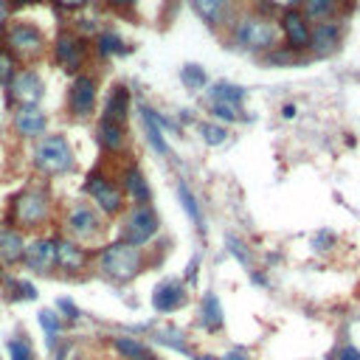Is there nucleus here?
<instances>
[{
	"label": "nucleus",
	"mask_w": 360,
	"mask_h": 360,
	"mask_svg": "<svg viewBox=\"0 0 360 360\" xmlns=\"http://www.w3.org/2000/svg\"><path fill=\"white\" fill-rule=\"evenodd\" d=\"M141 267H144L141 248H133L127 243H113V245L102 248V254H99V270L113 282L135 279L141 273Z\"/></svg>",
	"instance_id": "obj_1"
},
{
	"label": "nucleus",
	"mask_w": 360,
	"mask_h": 360,
	"mask_svg": "<svg viewBox=\"0 0 360 360\" xmlns=\"http://www.w3.org/2000/svg\"><path fill=\"white\" fill-rule=\"evenodd\" d=\"M34 166L45 175H65L74 169V149L65 135H45L34 146Z\"/></svg>",
	"instance_id": "obj_2"
},
{
	"label": "nucleus",
	"mask_w": 360,
	"mask_h": 360,
	"mask_svg": "<svg viewBox=\"0 0 360 360\" xmlns=\"http://www.w3.org/2000/svg\"><path fill=\"white\" fill-rule=\"evenodd\" d=\"M48 212H51V200L43 189H25L23 194L14 197V205H12V220L20 225V228H37L48 220Z\"/></svg>",
	"instance_id": "obj_3"
},
{
	"label": "nucleus",
	"mask_w": 360,
	"mask_h": 360,
	"mask_svg": "<svg viewBox=\"0 0 360 360\" xmlns=\"http://www.w3.org/2000/svg\"><path fill=\"white\" fill-rule=\"evenodd\" d=\"M236 43L243 48H251V51H265V48H276V25L270 23L267 17H245L243 23L236 25L234 32Z\"/></svg>",
	"instance_id": "obj_4"
},
{
	"label": "nucleus",
	"mask_w": 360,
	"mask_h": 360,
	"mask_svg": "<svg viewBox=\"0 0 360 360\" xmlns=\"http://www.w3.org/2000/svg\"><path fill=\"white\" fill-rule=\"evenodd\" d=\"M155 234H158V214L149 205H135L127 214V223H124V231H122V243H127L133 248H141Z\"/></svg>",
	"instance_id": "obj_5"
},
{
	"label": "nucleus",
	"mask_w": 360,
	"mask_h": 360,
	"mask_svg": "<svg viewBox=\"0 0 360 360\" xmlns=\"http://www.w3.org/2000/svg\"><path fill=\"white\" fill-rule=\"evenodd\" d=\"M85 192L96 200V205L102 208L104 214H118L124 208V194L118 186H113V180H107L104 175H90Z\"/></svg>",
	"instance_id": "obj_6"
},
{
	"label": "nucleus",
	"mask_w": 360,
	"mask_h": 360,
	"mask_svg": "<svg viewBox=\"0 0 360 360\" xmlns=\"http://www.w3.org/2000/svg\"><path fill=\"white\" fill-rule=\"evenodd\" d=\"M65 225H68V231H71L76 239H82V243H87V239H96V236L102 234V220H99V214H96L90 205H85V203H79V205L71 208Z\"/></svg>",
	"instance_id": "obj_7"
},
{
	"label": "nucleus",
	"mask_w": 360,
	"mask_h": 360,
	"mask_svg": "<svg viewBox=\"0 0 360 360\" xmlns=\"http://www.w3.org/2000/svg\"><path fill=\"white\" fill-rule=\"evenodd\" d=\"M45 93V87H43V79L34 74V71H23L12 79V96L25 104V107H37L40 99Z\"/></svg>",
	"instance_id": "obj_8"
},
{
	"label": "nucleus",
	"mask_w": 360,
	"mask_h": 360,
	"mask_svg": "<svg viewBox=\"0 0 360 360\" xmlns=\"http://www.w3.org/2000/svg\"><path fill=\"white\" fill-rule=\"evenodd\" d=\"M54 54H56V63L63 65L65 71H79L82 59H85V40L76 37V34H59L56 37V45H54Z\"/></svg>",
	"instance_id": "obj_9"
},
{
	"label": "nucleus",
	"mask_w": 360,
	"mask_h": 360,
	"mask_svg": "<svg viewBox=\"0 0 360 360\" xmlns=\"http://www.w3.org/2000/svg\"><path fill=\"white\" fill-rule=\"evenodd\" d=\"M54 265L68 270V273H76L87 265V254L74 239H54Z\"/></svg>",
	"instance_id": "obj_10"
},
{
	"label": "nucleus",
	"mask_w": 360,
	"mask_h": 360,
	"mask_svg": "<svg viewBox=\"0 0 360 360\" xmlns=\"http://www.w3.org/2000/svg\"><path fill=\"white\" fill-rule=\"evenodd\" d=\"M23 262L34 273H48L54 267V239H34L23 251Z\"/></svg>",
	"instance_id": "obj_11"
},
{
	"label": "nucleus",
	"mask_w": 360,
	"mask_h": 360,
	"mask_svg": "<svg viewBox=\"0 0 360 360\" xmlns=\"http://www.w3.org/2000/svg\"><path fill=\"white\" fill-rule=\"evenodd\" d=\"M96 104V79L76 76L71 85V110L74 115H90Z\"/></svg>",
	"instance_id": "obj_12"
},
{
	"label": "nucleus",
	"mask_w": 360,
	"mask_h": 360,
	"mask_svg": "<svg viewBox=\"0 0 360 360\" xmlns=\"http://www.w3.org/2000/svg\"><path fill=\"white\" fill-rule=\"evenodd\" d=\"M282 32L290 43V51H302L310 45V28H307V20L298 14L295 9H287L284 17H282Z\"/></svg>",
	"instance_id": "obj_13"
},
{
	"label": "nucleus",
	"mask_w": 360,
	"mask_h": 360,
	"mask_svg": "<svg viewBox=\"0 0 360 360\" xmlns=\"http://www.w3.org/2000/svg\"><path fill=\"white\" fill-rule=\"evenodd\" d=\"M183 302H186V290H183V284H180V282H164V284L155 287L153 307H155L158 313H172V310H177Z\"/></svg>",
	"instance_id": "obj_14"
},
{
	"label": "nucleus",
	"mask_w": 360,
	"mask_h": 360,
	"mask_svg": "<svg viewBox=\"0 0 360 360\" xmlns=\"http://www.w3.org/2000/svg\"><path fill=\"white\" fill-rule=\"evenodd\" d=\"M14 127H17V133H20L23 138H37V135L45 133L48 118H45V113L37 110V107H23V110L17 113V118H14Z\"/></svg>",
	"instance_id": "obj_15"
},
{
	"label": "nucleus",
	"mask_w": 360,
	"mask_h": 360,
	"mask_svg": "<svg viewBox=\"0 0 360 360\" xmlns=\"http://www.w3.org/2000/svg\"><path fill=\"white\" fill-rule=\"evenodd\" d=\"M341 43V32L335 23H318L315 32H310V48L318 54V56H326L333 54Z\"/></svg>",
	"instance_id": "obj_16"
},
{
	"label": "nucleus",
	"mask_w": 360,
	"mask_h": 360,
	"mask_svg": "<svg viewBox=\"0 0 360 360\" xmlns=\"http://www.w3.org/2000/svg\"><path fill=\"white\" fill-rule=\"evenodd\" d=\"M9 45L17 48V51L32 54V51H40V45H43V34L37 32L34 25L14 23V25L9 28Z\"/></svg>",
	"instance_id": "obj_17"
},
{
	"label": "nucleus",
	"mask_w": 360,
	"mask_h": 360,
	"mask_svg": "<svg viewBox=\"0 0 360 360\" xmlns=\"http://www.w3.org/2000/svg\"><path fill=\"white\" fill-rule=\"evenodd\" d=\"M23 251H25V243L17 228H3L0 231V259H3L6 265H17L23 262Z\"/></svg>",
	"instance_id": "obj_18"
},
{
	"label": "nucleus",
	"mask_w": 360,
	"mask_h": 360,
	"mask_svg": "<svg viewBox=\"0 0 360 360\" xmlns=\"http://www.w3.org/2000/svg\"><path fill=\"white\" fill-rule=\"evenodd\" d=\"M127 107H130V93L127 87H115L110 99H107V107H104V118L107 122H115L124 127V118H127Z\"/></svg>",
	"instance_id": "obj_19"
},
{
	"label": "nucleus",
	"mask_w": 360,
	"mask_h": 360,
	"mask_svg": "<svg viewBox=\"0 0 360 360\" xmlns=\"http://www.w3.org/2000/svg\"><path fill=\"white\" fill-rule=\"evenodd\" d=\"M141 118H144V130L149 135V144H153L155 153L161 155H169V144L164 138V130L158 124V118H155V110H149V107H141Z\"/></svg>",
	"instance_id": "obj_20"
},
{
	"label": "nucleus",
	"mask_w": 360,
	"mask_h": 360,
	"mask_svg": "<svg viewBox=\"0 0 360 360\" xmlns=\"http://www.w3.org/2000/svg\"><path fill=\"white\" fill-rule=\"evenodd\" d=\"M124 189H127V194H130L138 205H146L149 197H153V192H149V186H146V180H144V175H141L138 166H130V169L124 172Z\"/></svg>",
	"instance_id": "obj_21"
},
{
	"label": "nucleus",
	"mask_w": 360,
	"mask_h": 360,
	"mask_svg": "<svg viewBox=\"0 0 360 360\" xmlns=\"http://www.w3.org/2000/svg\"><path fill=\"white\" fill-rule=\"evenodd\" d=\"M99 144L104 149H110V153H118V149L124 146V127L102 118V124H99Z\"/></svg>",
	"instance_id": "obj_22"
},
{
	"label": "nucleus",
	"mask_w": 360,
	"mask_h": 360,
	"mask_svg": "<svg viewBox=\"0 0 360 360\" xmlns=\"http://www.w3.org/2000/svg\"><path fill=\"white\" fill-rule=\"evenodd\" d=\"M203 326L205 329H212V333H217V329L223 326V307H220V302H217V295L214 293H208L205 298H203Z\"/></svg>",
	"instance_id": "obj_23"
},
{
	"label": "nucleus",
	"mask_w": 360,
	"mask_h": 360,
	"mask_svg": "<svg viewBox=\"0 0 360 360\" xmlns=\"http://www.w3.org/2000/svg\"><path fill=\"white\" fill-rule=\"evenodd\" d=\"M192 6L208 25H220L223 12H225V0H192Z\"/></svg>",
	"instance_id": "obj_24"
},
{
	"label": "nucleus",
	"mask_w": 360,
	"mask_h": 360,
	"mask_svg": "<svg viewBox=\"0 0 360 360\" xmlns=\"http://www.w3.org/2000/svg\"><path fill=\"white\" fill-rule=\"evenodd\" d=\"M208 93H212L214 102H220V104H231V107H236L239 102L245 99V90H243V87H236V85H228V82H217L212 90H208Z\"/></svg>",
	"instance_id": "obj_25"
},
{
	"label": "nucleus",
	"mask_w": 360,
	"mask_h": 360,
	"mask_svg": "<svg viewBox=\"0 0 360 360\" xmlns=\"http://www.w3.org/2000/svg\"><path fill=\"white\" fill-rule=\"evenodd\" d=\"M113 346H115V352L122 355L124 360H144V357L149 355L146 346H144L141 341H135V338H124V335L113 338Z\"/></svg>",
	"instance_id": "obj_26"
},
{
	"label": "nucleus",
	"mask_w": 360,
	"mask_h": 360,
	"mask_svg": "<svg viewBox=\"0 0 360 360\" xmlns=\"http://www.w3.org/2000/svg\"><path fill=\"white\" fill-rule=\"evenodd\" d=\"M177 197H180V203H183V208H186V214L192 217V223L203 231V214H200V205H197V197L189 192V186L183 183V180H180L177 183Z\"/></svg>",
	"instance_id": "obj_27"
},
{
	"label": "nucleus",
	"mask_w": 360,
	"mask_h": 360,
	"mask_svg": "<svg viewBox=\"0 0 360 360\" xmlns=\"http://www.w3.org/2000/svg\"><path fill=\"white\" fill-rule=\"evenodd\" d=\"M40 326L45 329V335H48V346H54L56 338H59V333H63V321H59V313L43 310V313H40Z\"/></svg>",
	"instance_id": "obj_28"
},
{
	"label": "nucleus",
	"mask_w": 360,
	"mask_h": 360,
	"mask_svg": "<svg viewBox=\"0 0 360 360\" xmlns=\"http://www.w3.org/2000/svg\"><path fill=\"white\" fill-rule=\"evenodd\" d=\"M6 349H9L12 360H34V349L28 344V338H9Z\"/></svg>",
	"instance_id": "obj_29"
},
{
	"label": "nucleus",
	"mask_w": 360,
	"mask_h": 360,
	"mask_svg": "<svg viewBox=\"0 0 360 360\" xmlns=\"http://www.w3.org/2000/svg\"><path fill=\"white\" fill-rule=\"evenodd\" d=\"M96 48H99V54L102 56H110V54H124L127 48H124V43L118 40L113 32H104V34H99V40H96Z\"/></svg>",
	"instance_id": "obj_30"
},
{
	"label": "nucleus",
	"mask_w": 360,
	"mask_h": 360,
	"mask_svg": "<svg viewBox=\"0 0 360 360\" xmlns=\"http://www.w3.org/2000/svg\"><path fill=\"white\" fill-rule=\"evenodd\" d=\"M200 135H203V141H205L208 146H220V144H225V138H228L225 127H220V124H208V122L200 124Z\"/></svg>",
	"instance_id": "obj_31"
},
{
	"label": "nucleus",
	"mask_w": 360,
	"mask_h": 360,
	"mask_svg": "<svg viewBox=\"0 0 360 360\" xmlns=\"http://www.w3.org/2000/svg\"><path fill=\"white\" fill-rule=\"evenodd\" d=\"M3 282L9 284L12 298H25V302H34V298L40 295V293H37V287H34L32 282H17V279H3Z\"/></svg>",
	"instance_id": "obj_32"
},
{
	"label": "nucleus",
	"mask_w": 360,
	"mask_h": 360,
	"mask_svg": "<svg viewBox=\"0 0 360 360\" xmlns=\"http://www.w3.org/2000/svg\"><path fill=\"white\" fill-rule=\"evenodd\" d=\"M180 79H183L186 87L192 90H200L205 85V71L200 65H186V68H180Z\"/></svg>",
	"instance_id": "obj_33"
},
{
	"label": "nucleus",
	"mask_w": 360,
	"mask_h": 360,
	"mask_svg": "<svg viewBox=\"0 0 360 360\" xmlns=\"http://www.w3.org/2000/svg\"><path fill=\"white\" fill-rule=\"evenodd\" d=\"M338 0H304V9H307V17H326L329 12L335 9Z\"/></svg>",
	"instance_id": "obj_34"
},
{
	"label": "nucleus",
	"mask_w": 360,
	"mask_h": 360,
	"mask_svg": "<svg viewBox=\"0 0 360 360\" xmlns=\"http://www.w3.org/2000/svg\"><path fill=\"white\" fill-rule=\"evenodd\" d=\"M14 68H17L14 56L9 51H0V85H9L14 79Z\"/></svg>",
	"instance_id": "obj_35"
},
{
	"label": "nucleus",
	"mask_w": 360,
	"mask_h": 360,
	"mask_svg": "<svg viewBox=\"0 0 360 360\" xmlns=\"http://www.w3.org/2000/svg\"><path fill=\"white\" fill-rule=\"evenodd\" d=\"M212 113L220 118V122H228V124L239 118V115H236V107H231V104H220V102L212 104Z\"/></svg>",
	"instance_id": "obj_36"
},
{
	"label": "nucleus",
	"mask_w": 360,
	"mask_h": 360,
	"mask_svg": "<svg viewBox=\"0 0 360 360\" xmlns=\"http://www.w3.org/2000/svg\"><path fill=\"white\" fill-rule=\"evenodd\" d=\"M313 245H315L318 251H329V248L335 245V236L329 234V231H321V234H318V236L313 239Z\"/></svg>",
	"instance_id": "obj_37"
},
{
	"label": "nucleus",
	"mask_w": 360,
	"mask_h": 360,
	"mask_svg": "<svg viewBox=\"0 0 360 360\" xmlns=\"http://www.w3.org/2000/svg\"><path fill=\"white\" fill-rule=\"evenodd\" d=\"M56 310H59V313H65L71 321H74V318H79L76 304H74V302H68V298H59V302H56Z\"/></svg>",
	"instance_id": "obj_38"
},
{
	"label": "nucleus",
	"mask_w": 360,
	"mask_h": 360,
	"mask_svg": "<svg viewBox=\"0 0 360 360\" xmlns=\"http://www.w3.org/2000/svg\"><path fill=\"white\" fill-rule=\"evenodd\" d=\"M338 360H360V352H357L355 346H344V349L338 352Z\"/></svg>",
	"instance_id": "obj_39"
},
{
	"label": "nucleus",
	"mask_w": 360,
	"mask_h": 360,
	"mask_svg": "<svg viewBox=\"0 0 360 360\" xmlns=\"http://www.w3.org/2000/svg\"><path fill=\"white\" fill-rule=\"evenodd\" d=\"M59 6H65V9H79V6H85L87 0H56Z\"/></svg>",
	"instance_id": "obj_40"
},
{
	"label": "nucleus",
	"mask_w": 360,
	"mask_h": 360,
	"mask_svg": "<svg viewBox=\"0 0 360 360\" xmlns=\"http://www.w3.org/2000/svg\"><path fill=\"white\" fill-rule=\"evenodd\" d=\"M110 6H115V9H127V6H133L135 0H107Z\"/></svg>",
	"instance_id": "obj_41"
},
{
	"label": "nucleus",
	"mask_w": 360,
	"mask_h": 360,
	"mask_svg": "<svg viewBox=\"0 0 360 360\" xmlns=\"http://www.w3.org/2000/svg\"><path fill=\"white\" fill-rule=\"evenodd\" d=\"M273 3H279V6H287V9H295L298 3H304V0H273Z\"/></svg>",
	"instance_id": "obj_42"
},
{
	"label": "nucleus",
	"mask_w": 360,
	"mask_h": 360,
	"mask_svg": "<svg viewBox=\"0 0 360 360\" xmlns=\"http://www.w3.org/2000/svg\"><path fill=\"white\" fill-rule=\"evenodd\" d=\"M197 265H200L197 259H192V262H189V270H186V279H194V276H197Z\"/></svg>",
	"instance_id": "obj_43"
},
{
	"label": "nucleus",
	"mask_w": 360,
	"mask_h": 360,
	"mask_svg": "<svg viewBox=\"0 0 360 360\" xmlns=\"http://www.w3.org/2000/svg\"><path fill=\"white\" fill-rule=\"evenodd\" d=\"M223 360H248V357H245L243 352H228V355H225Z\"/></svg>",
	"instance_id": "obj_44"
},
{
	"label": "nucleus",
	"mask_w": 360,
	"mask_h": 360,
	"mask_svg": "<svg viewBox=\"0 0 360 360\" xmlns=\"http://www.w3.org/2000/svg\"><path fill=\"white\" fill-rule=\"evenodd\" d=\"M6 20V0H0V23Z\"/></svg>",
	"instance_id": "obj_45"
},
{
	"label": "nucleus",
	"mask_w": 360,
	"mask_h": 360,
	"mask_svg": "<svg viewBox=\"0 0 360 360\" xmlns=\"http://www.w3.org/2000/svg\"><path fill=\"white\" fill-rule=\"evenodd\" d=\"M293 115H295V107H293V104H287V107H284V118H293Z\"/></svg>",
	"instance_id": "obj_46"
},
{
	"label": "nucleus",
	"mask_w": 360,
	"mask_h": 360,
	"mask_svg": "<svg viewBox=\"0 0 360 360\" xmlns=\"http://www.w3.org/2000/svg\"><path fill=\"white\" fill-rule=\"evenodd\" d=\"M14 6H28V3H37V0H12Z\"/></svg>",
	"instance_id": "obj_47"
},
{
	"label": "nucleus",
	"mask_w": 360,
	"mask_h": 360,
	"mask_svg": "<svg viewBox=\"0 0 360 360\" xmlns=\"http://www.w3.org/2000/svg\"><path fill=\"white\" fill-rule=\"evenodd\" d=\"M197 360H217V357H208V355H200Z\"/></svg>",
	"instance_id": "obj_48"
},
{
	"label": "nucleus",
	"mask_w": 360,
	"mask_h": 360,
	"mask_svg": "<svg viewBox=\"0 0 360 360\" xmlns=\"http://www.w3.org/2000/svg\"><path fill=\"white\" fill-rule=\"evenodd\" d=\"M3 279H6V276H3V267H0V282H3Z\"/></svg>",
	"instance_id": "obj_49"
},
{
	"label": "nucleus",
	"mask_w": 360,
	"mask_h": 360,
	"mask_svg": "<svg viewBox=\"0 0 360 360\" xmlns=\"http://www.w3.org/2000/svg\"><path fill=\"white\" fill-rule=\"evenodd\" d=\"M144 360H155V357H149V355H146V357H144Z\"/></svg>",
	"instance_id": "obj_50"
}]
</instances>
